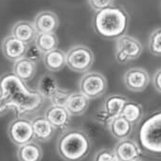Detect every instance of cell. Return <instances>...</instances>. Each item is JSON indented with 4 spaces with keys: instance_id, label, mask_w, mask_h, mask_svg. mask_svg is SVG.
I'll use <instances>...</instances> for the list:
<instances>
[{
    "instance_id": "obj_28",
    "label": "cell",
    "mask_w": 161,
    "mask_h": 161,
    "mask_svg": "<svg viewBox=\"0 0 161 161\" xmlns=\"http://www.w3.org/2000/svg\"><path fill=\"white\" fill-rule=\"evenodd\" d=\"M25 57L34 63H38L41 59H43L44 53L38 48V47L34 43H31V44L28 45V48H27Z\"/></svg>"
},
{
    "instance_id": "obj_11",
    "label": "cell",
    "mask_w": 161,
    "mask_h": 161,
    "mask_svg": "<svg viewBox=\"0 0 161 161\" xmlns=\"http://www.w3.org/2000/svg\"><path fill=\"white\" fill-rule=\"evenodd\" d=\"M119 161H135L140 158L142 151L139 145L133 139L124 138L119 140L114 148Z\"/></svg>"
},
{
    "instance_id": "obj_27",
    "label": "cell",
    "mask_w": 161,
    "mask_h": 161,
    "mask_svg": "<svg viewBox=\"0 0 161 161\" xmlns=\"http://www.w3.org/2000/svg\"><path fill=\"white\" fill-rule=\"evenodd\" d=\"M70 95V92L66 89L64 88H59L55 94L50 98L51 100V103L53 105H59V106H64L67 103V99Z\"/></svg>"
},
{
    "instance_id": "obj_7",
    "label": "cell",
    "mask_w": 161,
    "mask_h": 161,
    "mask_svg": "<svg viewBox=\"0 0 161 161\" xmlns=\"http://www.w3.org/2000/svg\"><path fill=\"white\" fill-rule=\"evenodd\" d=\"M79 89L90 100L98 99L107 90V80L100 72H87L79 80Z\"/></svg>"
},
{
    "instance_id": "obj_3",
    "label": "cell",
    "mask_w": 161,
    "mask_h": 161,
    "mask_svg": "<svg viewBox=\"0 0 161 161\" xmlns=\"http://www.w3.org/2000/svg\"><path fill=\"white\" fill-rule=\"evenodd\" d=\"M56 150L64 161H82L90 153L91 140L80 129H66L58 137Z\"/></svg>"
},
{
    "instance_id": "obj_4",
    "label": "cell",
    "mask_w": 161,
    "mask_h": 161,
    "mask_svg": "<svg viewBox=\"0 0 161 161\" xmlns=\"http://www.w3.org/2000/svg\"><path fill=\"white\" fill-rule=\"evenodd\" d=\"M141 146L153 153H161V112L150 117L139 130Z\"/></svg>"
},
{
    "instance_id": "obj_25",
    "label": "cell",
    "mask_w": 161,
    "mask_h": 161,
    "mask_svg": "<svg viewBox=\"0 0 161 161\" xmlns=\"http://www.w3.org/2000/svg\"><path fill=\"white\" fill-rule=\"evenodd\" d=\"M148 48L153 56L161 57V28L155 29L150 34Z\"/></svg>"
},
{
    "instance_id": "obj_14",
    "label": "cell",
    "mask_w": 161,
    "mask_h": 161,
    "mask_svg": "<svg viewBox=\"0 0 161 161\" xmlns=\"http://www.w3.org/2000/svg\"><path fill=\"white\" fill-rule=\"evenodd\" d=\"M34 139L39 142H47L49 141L55 133V128L51 123L46 119L45 116H39L34 118L31 120Z\"/></svg>"
},
{
    "instance_id": "obj_6",
    "label": "cell",
    "mask_w": 161,
    "mask_h": 161,
    "mask_svg": "<svg viewBox=\"0 0 161 161\" xmlns=\"http://www.w3.org/2000/svg\"><path fill=\"white\" fill-rule=\"evenodd\" d=\"M143 47L136 38L124 34L116 40L115 57L119 64H127L136 60L142 53Z\"/></svg>"
},
{
    "instance_id": "obj_24",
    "label": "cell",
    "mask_w": 161,
    "mask_h": 161,
    "mask_svg": "<svg viewBox=\"0 0 161 161\" xmlns=\"http://www.w3.org/2000/svg\"><path fill=\"white\" fill-rule=\"evenodd\" d=\"M143 114V107L140 103L128 101L125 103L120 115L124 117L127 120H129L131 123L136 124L142 119Z\"/></svg>"
},
{
    "instance_id": "obj_10",
    "label": "cell",
    "mask_w": 161,
    "mask_h": 161,
    "mask_svg": "<svg viewBox=\"0 0 161 161\" xmlns=\"http://www.w3.org/2000/svg\"><path fill=\"white\" fill-rule=\"evenodd\" d=\"M27 48L28 44L20 41L12 34L5 37L1 43V50L4 57L14 63L25 57Z\"/></svg>"
},
{
    "instance_id": "obj_20",
    "label": "cell",
    "mask_w": 161,
    "mask_h": 161,
    "mask_svg": "<svg viewBox=\"0 0 161 161\" xmlns=\"http://www.w3.org/2000/svg\"><path fill=\"white\" fill-rule=\"evenodd\" d=\"M16 155L18 161H41L43 157V150L37 142L32 140L24 145L18 146Z\"/></svg>"
},
{
    "instance_id": "obj_29",
    "label": "cell",
    "mask_w": 161,
    "mask_h": 161,
    "mask_svg": "<svg viewBox=\"0 0 161 161\" xmlns=\"http://www.w3.org/2000/svg\"><path fill=\"white\" fill-rule=\"evenodd\" d=\"M115 0H88V4L93 11L100 12L114 5Z\"/></svg>"
},
{
    "instance_id": "obj_21",
    "label": "cell",
    "mask_w": 161,
    "mask_h": 161,
    "mask_svg": "<svg viewBox=\"0 0 161 161\" xmlns=\"http://www.w3.org/2000/svg\"><path fill=\"white\" fill-rule=\"evenodd\" d=\"M128 101L129 100L125 96H122L119 94H113V95L108 96L105 99L103 108L105 110L109 118L113 119L114 118L121 114L122 109Z\"/></svg>"
},
{
    "instance_id": "obj_26",
    "label": "cell",
    "mask_w": 161,
    "mask_h": 161,
    "mask_svg": "<svg viewBox=\"0 0 161 161\" xmlns=\"http://www.w3.org/2000/svg\"><path fill=\"white\" fill-rule=\"evenodd\" d=\"M93 161H119V159L114 150L101 149L95 153Z\"/></svg>"
},
{
    "instance_id": "obj_8",
    "label": "cell",
    "mask_w": 161,
    "mask_h": 161,
    "mask_svg": "<svg viewBox=\"0 0 161 161\" xmlns=\"http://www.w3.org/2000/svg\"><path fill=\"white\" fill-rule=\"evenodd\" d=\"M8 136L15 146H21L34 139L31 120L24 117L14 119L8 126Z\"/></svg>"
},
{
    "instance_id": "obj_1",
    "label": "cell",
    "mask_w": 161,
    "mask_h": 161,
    "mask_svg": "<svg viewBox=\"0 0 161 161\" xmlns=\"http://www.w3.org/2000/svg\"><path fill=\"white\" fill-rule=\"evenodd\" d=\"M0 94L11 108H15L20 115L31 114L43 104V97L38 91L29 90L24 82L14 73L0 78Z\"/></svg>"
},
{
    "instance_id": "obj_12",
    "label": "cell",
    "mask_w": 161,
    "mask_h": 161,
    "mask_svg": "<svg viewBox=\"0 0 161 161\" xmlns=\"http://www.w3.org/2000/svg\"><path fill=\"white\" fill-rule=\"evenodd\" d=\"M45 117L51 123V125L58 130H65L71 119V115L64 106L53 104L47 108Z\"/></svg>"
},
{
    "instance_id": "obj_13",
    "label": "cell",
    "mask_w": 161,
    "mask_h": 161,
    "mask_svg": "<svg viewBox=\"0 0 161 161\" xmlns=\"http://www.w3.org/2000/svg\"><path fill=\"white\" fill-rule=\"evenodd\" d=\"M32 23L38 33H48L57 31L60 20L55 13L51 11H43L34 17Z\"/></svg>"
},
{
    "instance_id": "obj_5",
    "label": "cell",
    "mask_w": 161,
    "mask_h": 161,
    "mask_svg": "<svg viewBox=\"0 0 161 161\" xmlns=\"http://www.w3.org/2000/svg\"><path fill=\"white\" fill-rule=\"evenodd\" d=\"M94 63V53L86 46L76 45L66 52V65L75 72L86 73Z\"/></svg>"
},
{
    "instance_id": "obj_17",
    "label": "cell",
    "mask_w": 161,
    "mask_h": 161,
    "mask_svg": "<svg viewBox=\"0 0 161 161\" xmlns=\"http://www.w3.org/2000/svg\"><path fill=\"white\" fill-rule=\"evenodd\" d=\"M133 125H134L133 123H131L124 117L119 115L110 120V122L107 125V128L110 134L115 138L120 140V139L128 138L131 136L134 129Z\"/></svg>"
},
{
    "instance_id": "obj_33",
    "label": "cell",
    "mask_w": 161,
    "mask_h": 161,
    "mask_svg": "<svg viewBox=\"0 0 161 161\" xmlns=\"http://www.w3.org/2000/svg\"><path fill=\"white\" fill-rule=\"evenodd\" d=\"M135 161H143V160H141L140 158H138V159H136V160H135Z\"/></svg>"
},
{
    "instance_id": "obj_30",
    "label": "cell",
    "mask_w": 161,
    "mask_h": 161,
    "mask_svg": "<svg viewBox=\"0 0 161 161\" xmlns=\"http://www.w3.org/2000/svg\"><path fill=\"white\" fill-rule=\"evenodd\" d=\"M95 119H96V120H97L98 122H100V123H102V124H103V125H106V126L108 125V123H109L110 120H111V119L109 118V116L107 115V113L105 112V110H104L103 108L101 109L99 112H97Z\"/></svg>"
},
{
    "instance_id": "obj_23",
    "label": "cell",
    "mask_w": 161,
    "mask_h": 161,
    "mask_svg": "<svg viewBox=\"0 0 161 161\" xmlns=\"http://www.w3.org/2000/svg\"><path fill=\"white\" fill-rule=\"evenodd\" d=\"M34 44L38 47V48L45 54L58 47L59 40L55 32L48 33H38Z\"/></svg>"
},
{
    "instance_id": "obj_16",
    "label": "cell",
    "mask_w": 161,
    "mask_h": 161,
    "mask_svg": "<svg viewBox=\"0 0 161 161\" xmlns=\"http://www.w3.org/2000/svg\"><path fill=\"white\" fill-rule=\"evenodd\" d=\"M90 99H88L82 92H72L70 93L65 108L71 116L79 117L84 115L88 109Z\"/></svg>"
},
{
    "instance_id": "obj_9",
    "label": "cell",
    "mask_w": 161,
    "mask_h": 161,
    "mask_svg": "<svg viewBox=\"0 0 161 161\" xmlns=\"http://www.w3.org/2000/svg\"><path fill=\"white\" fill-rule=\"evenodd\" d=\"M123 84L132 92H141L150 84V75L142 67H131L123 75Z\"/></svg>"
},
{
    "instance_id": "obj_15",
    "label": "cell",
    "mask_w": 161,
    "mask_h": 161,
    "mask_svg": "<svg viewBox=\"0 0 161 161\" xmlns=\"http://www.w3.org/2000/svg\"><path fill=\"white\" fill-rule=\"evenodd\" d=\"M11 34L15 38L19 39L20 41L29 45L34 43L38 32L33 23L27 20H21L16 22L13 26Z\"/></svg>"
},
{
    "instance_id": "obj_22",
    "label": "cell",
    "mask_w": 161,
    "mask_h": 161,
    "mask_svg": "<svg viewBox=\"0 0 161 161\" xmlns=\"http://www.w3.org/2000/svg\"><path fill=\"white\" fill-rule=\"evenodd\" d=\"M59 88L56 78L51 74H44L38 80L37 91L43 98L50 99Z\"/></svg>"
},
{
    "instance_id": "obj_2",
    "label": "cell",
    "mask_w": 161,
    "mask_h": 161,
    "mask_svg": "<svg viewBox=\"0 0 161 161\" xmlns=\"http://www.w3.org/2000/svg\"><path fill=\"white\" fill-rule=\"evenodd\" d=\"M94 31L105 40H117L126 34L129 14L121 6H111L97 12L92 19Z\"/></svg>"
},
{
    "instance_id": "obj_18",
    "label": "cell",
    "mask_w": 161,
    "mask_h": 161,
    "mask_svg": "<svg viewBox=\"0 0 161 161\" xmlns=\"http://www.w3.org/2000/svg\"><path fill=\"white\" fill-rule=\"evenodd\" d=\"M37 65L36 63L24 57L14 62L13 66V73L18 77L24 83L32 80L36 74Z\"/></svg>"
},
{
    "instance_id": "obj_19",
    "label": "cell",
    "mask_w": 161,
    "mask_h": 161,
    "mask_svg": "<svg viewBox=\"0 0 161 161\" xmlns=\"http://www.w3.org/2000/svg\"><path fill=\"white\" fill-rule=\"evenodd\" d=\"M43 62L48 71L58 72L66 65V53L57 47L49 52L45 53Z\"/></svg>"
},
{
    "instance_id": "obj_31",
    "label": "cell",
    "mask_w": 161,
    "mask_h": 161,
    "mask_svg": "<svg viewBox=\"0 0 161 161\" xmlns=\"http://www.w3.org/2000/svg\"><path fill=\"white\" fill-rule=\"evenodd\" d=\"M152 80H153V87L155 88V90L161 94V67L158 68L154 72Z\"/></svg>"
},
{
    "instance_id": "obj_32",
    "label": "cell",
    "mask_w": 161,
    "mask_h": 161,
    "mask_svg": "<svg viewBox=\"0 0 161 161\" xmlns=\"http://www.w3.org/2000/svg\"><path fill=\"white\" fill-rule=\"evenodd\" d=\"M10 109H11V107L6 103V101L3 99V97L1 96V94H0V117L6 115L9 112Z\"/></svg>"
}]
</instances>
